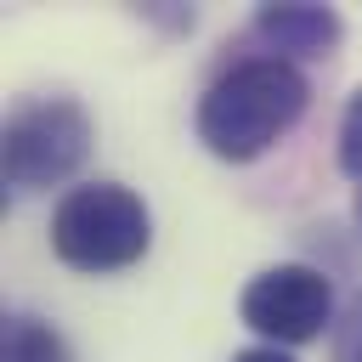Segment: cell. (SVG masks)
<instances>
[{
    "label": "cell",
    "mask_w": 362,
    "mask_h": 362,
    "mask_svg": "<svg viewBox=\"0 0 362 362\" xmlns=\"http://www.w3.org/2000/svg\"><path fill=\"white\" fill-rule=\"evenodd\" d=\"M85 153H90V119L68 96L23 102L0 136V170L11 192H40V187L68 181L85 164Z\"/></svg>",
    "instance_id": "3957f363"
},
{
    "label": "cell",
    "mask_w": 362,
    "mask_h": 362,
    "mask_svg": "<svg viewBox=\"0 0 362 362\" xmlns=\"http://www.w3.org/2000/svg\"><path fill=\"white\" fill-rule=\"evenodd\" d=\"M334 362H362V294H351V305L334 317Z\"/></svg>",
    "instance_id": "ba28073f"
},
{
    "label": "cell",
    "mask_w": 362,
    "mask_h": 362,
    "mask_svg": "<svg viewBox=\"0 0 362 362\" xmlns=\"http://www.w3.org/2000/svg\"><path fill=\"white\" fill-rule=\"evenodd\" d=\"M305 74L283 57H243L226 74H215V85L198 102V141L215 158L249 164L260 158L272 141H283L300 113H305Z\"/></svg>",
    "instance_id": "6da1fadb"
},
{
    "label": "cell",
    "mask_w": 362,
    "mask_h": 362,
    "mask_svg": "<svg viewBox=\"0 0 362 362\" xmlns=\"http://www.w3.org/2000/svg\"><path fill=\"white\" fill-rule=\"evenodd\" d=\"M147 243H153V215L119 181H85L51 215V249L74 272H119V266H136L147 255Z\"/></svg>",
    "instance_id": "7a4b0ae2"
},
{
    "label": "cell",
    "mask_w": 362,
    "mask_h": 362,
    "mask_svg": "<svg viewBox=\"0 0 362 362\" xmlns=\"http://www.w3.org/2000/svg\"><path fill=\"white\" fill-rule=\"evenodd\" d=\"M0 362H68V339L28 311H11L0 328Z\"/></svg>",
    "instance_id": "8992f818"
},
{
    "label": "cell",
    "mask_w": 362,
    "mask_h": 362,
    "mask_svg": "<svg viewBox=\"0 0 362 362\" xmlns=\"http://www.w3.org/2000/svg\"><path fill=\"white\" fill-rule=\"evenodd\" d=\"M339 170L362 175V90H351V102L339 113Z\"/></svg>",
    "instance_id": "52a82bcc"
},
{
    "label": "cell",
    "mask_w": 362,
    "mask_h": 362,
    "mask_svg": "<svg viewBox=\"0 0 362 362\" xmlns=\"http://www.w3.org/2000/svg\"><path fill=\"white\" fill-rule=\"evenodd\" d=\"M255 34L272 45V57H328L345 34L339 11L328 6H260L255 11Z\"/></svg>",
    "instance_id": "5b68a950"
},
{
    "label": "cell",
    "mask_w": 362,
    "mask_h": 362,
    "mask_svg": "<svg viewBox=\"0 0 362 362\" xmlns=\"http://www.w3.org/2000/svg\"><path fill=\"white\" fill-rule=\"evenodd\" d=\"M356 221H362V187H356Z\"/></svg>",
    "instance_id": "30bf717a"
},
{
    "label": "cell",
    "mask_w": 362,
    "mask_h": 362,
    "mask_svg": "<svg viewBox=\"0 0 362 362\" xmlns=\"http://www.w3.org/2000/svg\"><path fill=\"white\" fill-rule=\"evenodd\" d=\"M232 362H294V356H288L283 345H255V351H238Z\"/></svg>",
    "instance_id": "9c48e42d"
},
{
    "label": "cell",
    "mask_w": 362,
    "mask_h": 362,
    "mask_svg": "<svg viewBox=\"0 0 362 362\" xmlns=\"http://www.w3.org/2000/svg\"><path fill=\"white\" fill-rule=\"evenodd\" d=\"M238 311L272 345H305V339H317L334 322V283L317 266L283 260V266H266L243 288V305Z\"/></svg>",
    "instance_id": "277c9868"
}]
</instances>
